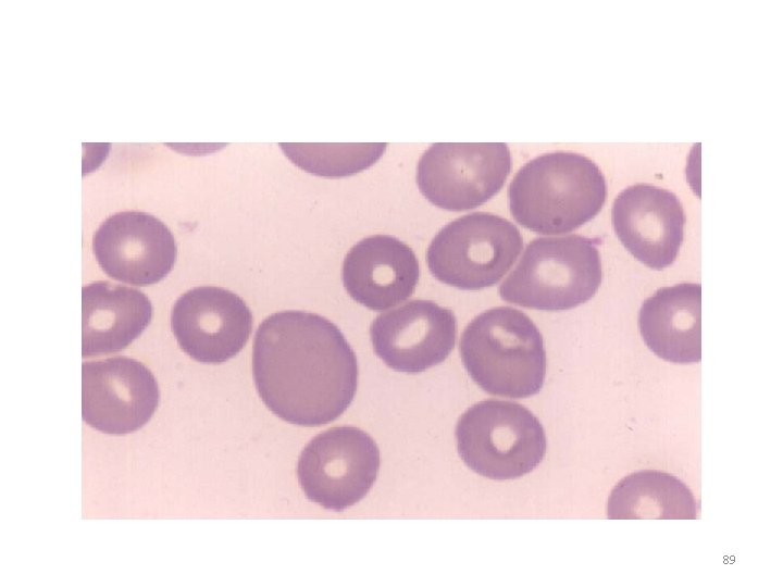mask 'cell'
Masks as SVG:
<instances>
[{"label": "cell", "instance_id": "obj_1", "mask_svg": "<svg viewBox=\"0 0 783 587\" xmlns=\"http://www.w3.org/2000/svg\"><path fill=\"white\" fill-rule=\"evenodd\" d=\"M252 374L263 403L279 419L313 427L340 416L358 387V362L339 328L315 313L282 311L258 327Z\"/></svg>", "mask_w": 783, "mask_h": 587}, {"label": "cell", "instance_id": "obj_2", "mask_svg": "<svg viewBox=\"0 0 783 587\" xmlns=\"http://www.w3.org/2000/svg\"><path fill=\"white\" fill-rule=\"evenodd\" d=\"M607 183L587 157L557 151L527 162L508 189L513 218L542 235L571 233L602 209Z\"/></svg>", "mask_w": 783, "mask_h": 587}, {"label": "cell", "instance_id": "obj_3", "mask_svg": "<svg viewBox=\"0 0 783 587\" xmlns=\"http://www.w3.org/2000/svg\"><path fill=\"white\" fill-rule=\"evenodd\" d=\"M459 350L470 377L489 395L522 399L543 387V336L518 309L496 307L475 316L461 335Z\"/></svg>", "mask_w": 783, "mask_h": 587}, {"label": "cell", "instance_id": "obj_4", "mask_svg": "<svg viewBox=\"0 0 783 587\" xmlns=\"http://www.w3.org/2000/svg\"><path fill=\"white\" fill-rule=\"evenodd\" d=\"M602 278L596 242L580 235L539 237L501 283L502 300L540 311H564L588 301Z\"/></svg>", "mask_w": 783, "mask_h": 587}, {"label": "cell", "instance_id": "obj_5", "mask_svg": "<svg viewBox=\"0 0 783 587\" xmlns=\"http://www.w3.org/2000/svg\"><path fill=\"white\" fill-rule=\"evenodd\" d=\"M457 449L475 473L492 479L521 477L544 459L547 439L539 420L524 405L480 401L459 417Z\"/></svg>", "mask_w": 783, "mask_h": 587}, {"label": "cell", "instance_id": "obj_6", "mask_svg": "<svg viewBox=\"0 0 783 587\" xmlns=\"http://www.w3.org/2000/svg\"><path fill=\"white\" fill-rule=\"evenodd\" d=\"M523 247L519 228L487 212H474L444 226L426 250V262L439 282L463 290L496 285Z\"/></svg>", "mask_w": 783, "mask_h": 587}, {"label": "cell", "instance_id": "obj_7", "mask_svg": "<svg viewBox=\"0 0 783 587\" xmlns=\"http://www.w3.org/2000/svg\"><path fill=\"white\" fill-rule=\"evenodd\" d=\"M374 439L355 426L332 427L302 450L297 476L304 495L326 510L343 511L365 497L380 470Z\"/></svg>", "mask_w": 783, "mask_h": 587}, {"label": "cell", "instance_id": "obj_8", "mask_svg": "<svg viewBox=\"0 0 783 587\" xmlns=\"http://www.w3.org/2000/svg\"><path fill=\"white\" fill-rule=\"evenodd\" d=\"M511 155L502 142H438L420 158L417 184L434 205L448 211L474 209L504 186Z\"/></svg>", "mask_w": 783, "mask_h": 587}, {"label": "cell", "instance_id": "obj_9", "mask_svg": "<svg viewBox=\"0 0 783 587\" xmlns=\"http://www.w3.org/2000/svg\"><path fill=\"white\" fill-rule=\"evenodd\" d=\"M159 397L156 377L135 359L113 357L82 364V417L99 432L138 430L153 415Z\"/></svg>", "mask_w": 783, "mask_h": 587}, {"label": "cell", "instance_id": "obj_10", "mask_svg": "<svg viewBox=\"0 0 783 587\" xmlns=\"http://www.w3.org/2000/svg\"><path fill=\"white\" fill-rule=\"evenodd\" d=\"M171 327L186 354L200 363L220 364L238 354L247 344L252 314L233 291L201 286L176 300Z\"/></svg>", "mask_w": 783, "mask_h": 587}, {"label": "cell", "instance_id": "obj_11", "mask_svg": "<svg viewBox=\"0 0 783 587\" xmlns=\"http://www.w3.org/2000/svg\"><path fill=\"white\" fill-rule=\"evenodd\" d=\"M92 250L108 276L135 286L163 279L177 255L167 226L141 211H124L108 217L94 235Z\"/></svg>", "mask_w": 783, "mask_h": 587}, {"label": "cell", "instance_id": "obj_12", "mask_svg": "<svg viewBox=\"0 0 783 587\" xmlns=\"http://www.w3.org/2000/svg\"><path fill=\"white\" fill-rule=\"evenodd\" d=\"M453 312L430 300H411L382 313L370 327L375 354L390 369L418 374L446 360L455 347Z\"/></svg>", "mask_w": 783, "mask_h": 587}, {"label": "cell", "instance_id": "obj_13", "mask_svg": "<svg viewBox=\"0 0 783 587\" xmlns=\"http://www.w3.org/2000/svg\"><path fill=\"white\" fill-rule=\"evenodd\" d=\"M611 220L621 243L644 265L660 271L676 259L686 216L673 192L650 184L630 186L614 199Z\"/></svg>", "mask_w": 783, "mask_h": 587}, {"label": "cell", "instance_id": "obj_14", "mask_svg": "<svg viewBox=\"0 0 783 587\" xmlns=\"http://www.w3.org/2000/svg\"><path fill=\"white\" fill-rule=\"evenodd\" d=\"M419 276L413 250L390 235L361 239L346 254L341 271L349 296L373 311H384L407 300Z\"/></svg>", "mask_w": 783, "mask_h": 587}, {"label": "cell", "instance_id": "obj_15", "mask_svg": "<svg viewBox=\"0 0 783 587\" xmlns=\"http://www.w3.org/2000/svg\"><path fill=\"white\" fill-rule=\"evenodd\" d=\"M701 286L683 283L658 289L638 312V329L648 349L678 364L701 360Z\"/></svg>", "mask_w": 783, "mask_h": 587}, {"label": "cell", "instance_id": "obj_16", "mask_svg": "<svg viewBox=\"0 0 783 587\" xmlns=\"http://www.w3.org/2000/svg\"><path fill=\"white\" fill-rule=\"evenodd\" d=\"M152 304L138 289L99 280L82 288V357L119 352L149 325Z\"/></svg>", "mask_w": 783, "mask_h": 587}, {"label": "cell", "instance_id": "obj_17", "mask_svg": "<svg viewBox=\"0 0 783 587\" xmlns=\"http://www.w3.org/2000/svg\"><path fill=\"white\" fill-rule=\"evenodd\" d=\"M607 516L610 520H695L697 503L689 488L674 475L643 470L625 476L612 488Z\"/></svg>", "mask_w": 783, "mask_h": 587}, {"label": "cell", "instance_id": "obj_18", "mask_svg": "<svg viewBox=\"0 0 783 587\" xmlns=\"http://www.w3.org/2000/svg\"><path fill=\"white\" fill-rule=\"evenodd\" d=\"M387 143L281 142L285 155L299 168L322 177H346L373 165Z\"/></svg>", "mask_w": 783, "mask_h": 587}]
</instances>
